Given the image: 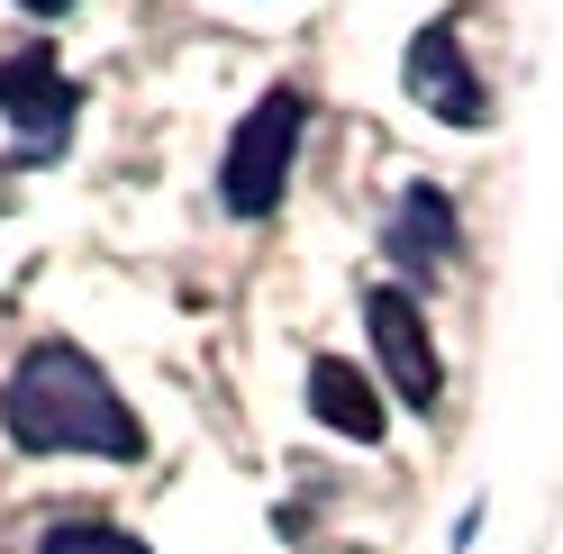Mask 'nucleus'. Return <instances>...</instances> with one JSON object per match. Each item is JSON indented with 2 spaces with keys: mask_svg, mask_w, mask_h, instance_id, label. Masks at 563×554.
<instances>
[{
  "mask_svg": "<svg viewBox=\"0 0 563 554\" xmlns=\"http://www.w3.org/2000/svg\"><path fill=\"white\" fill-rule=\"evenodd\" d=\"M0 428H10L19 455H100V464L146 455V428H136L128 391L74 336H37L10 373H0Z\"/></svg>",
  "mask_w": 563,
  "mask_h": 554,
  "instance_id": "1",
  "label": "nucleus"
},
{
  "mask_svg": "<svg viewBox=\"0 0 563 554\" xmlns=\"http://www.w3.org/2000/svg\"><path fill=\"white\" fill-rule=\"evenodd\" d=\"M300 136H309V100H300L291 82H273L255 110L228 128V155H219V200H228V219H273L282 200H291Z\"/></svg>",
  "mask_w": 563,
  "mask_h": 554,
  "instance_id": "2",
  "label": "nucleus"
},
{
  "mask_svg": "<svg viewBox=\"0 0 563 554\" xmlns=\"http://www.w3.org/2000/svg\"><path fill=\"white\" fill-rule=\"evenodd\" d=\"M400 91H409L437 128H454V136H482V128H490V91H482V74H473L464 27H454V19H428V27L409 37V55H400Z\"/></svg>",
  "mask_w": 563,
  "mask_h": 554,
  "instance_id": "3",
  "label": "nucleus"
},
{
  "mask_svg": "<svg viewBox=\"0 0 563 554\" xmlns=\"http://www.w3.org/2000/svg\"><path fill=\"white\" fill-rule=\"evenodd\" d=\"M364 336H373L382 383L400 391V409H437V400H445V355H437V336H428V309H418V291L373 282V291H364Z\"/></svg>",
  "mask_w": 563,
  "mask_h": 554,
  "instance_id": "4",
  "label": "nucleus"
},
{
  "mask_svg": "<svg viewBox=\"0 0 563 554\" xmlns=\"http://www.w3.org/2000/svg\"><path fill=\"white\" fill-rule=\"evenodd\" d=\"M0 119L19 128V146L55 164L64 146H74V119H82V82L64 74V64L46 46H27V55H0Z\"/></svg>",
  "mask_w": 563,
  "mask_h": 554,
  "instance_id": "5",
  "label": "nucleus"
},
{
  "mask_svg": "<svg viewBox=\"0 0 563 554\" xmlns=\"http://www.w3.org/2000/svg\"><path fill=\"white\" fill-rule=\"evenodd\" d=\"M382 246H391V264H400V291L445 282L454 255H464V210H454V191L445 182H409L391 228H382Z\"/></svg>",
  "mask_w": 563,
  "mask_h": 554,
  "instance_id": "6",
  "label": "nucleus"
},
{
  "mask_svg": "<svg viewBox=\"0 0 563 554\" xmlns=\"http://www.w3.org/2000/svg\"><path fill=\"white\" fill-rule=\"evenodd\" d=\"M309 409H319V428L345 436V445H382V428H391V419H382V391H373L345 355H319V364H309Z\"/></svg>",
  "mask_w": 563,
  "mask_h": 554,
  "instance_id": "7",
  "label": "nucleus"
},
{
  "mask_svg": "<svg viewBox=\"0 0 563 554\" xmlns=\"http://www.w3.org/2000/svg\"><path fill=\"white\" fill-rule=\"evenodd\" d=\"M27 554H155V545L128 536V528H110V518H55V528H37Z\"/></svg>",
  "mask_w": 563,
  "mask_h": 554,
  "instance_id": "8",
  "label": "nucleus"
},
{
  "mask_svg": "<svg viewBox=\"0 0 563 554\" xmlns=\"http://www.w3.org/2000/svg\"><path fill=\"white\" fill-rule=\"evenodd\" d=\"M19 10H27V19H74L82 0H19Z\"/></svg>",
  "mask_w": 563,
  "mask_h": 554,
  "instance_id": "9",
  "label": "nucleus"
}]
</instances>
